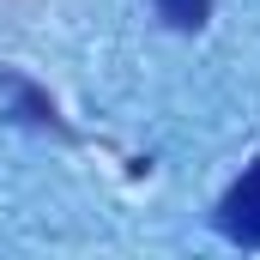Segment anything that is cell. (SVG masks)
<instances>
[{"instance_id":"cell-1","label":"cell","mask_w":260,"mask_h":260,"mask_svg":"<svg viewBox=\"0 0 260 260\" xmlns=\"http://www.w3.org/2000/svg\"><path fill=\"white\" fill-rule=\"evenodd\" d=\"M218 230L242 248H260V157L230 182V194L218 200Z\"/></svg>"},{"instance_id":"cell-2","label":"cell","mask_w":260,"mask_h":260,"mask_svg":"<svg viewBox=\"0 0 260 260\" xmlns=\"http://www.w3.org/2000/svg\"><path fill=\"white\" fill-rule=\"evenodd\" d=\"M151 6H157V18L176 24V30H200V24L212 18V0H151Z\"/></svg>"}]
</instances>
